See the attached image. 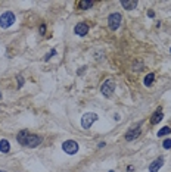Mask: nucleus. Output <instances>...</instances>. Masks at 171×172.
Returning <instances> with one entry per match:
<instances>
[{"mask_svg":"<svg viewBox=\"0 0 171 172\" xmlns=\"http://www.w3.org/2000/svg\"><path fill=\"white\" fill-rule=\"evenodd\" d=\"M15 22V15L13 12H5L0 16V27L2 28H9Z\"/></svg>","mask_w":171,"mask_h":172,"instance_id":"obj_4","label":"nucleus"},{"mask_svg":"<svg viewBox=\"0 0 171 172\" xmlns=\"http://www.w3.org/2000/svg\"><path fill=\"white\" fill-rule=\"evenodd\" d=\"M0 172H5V171H0Z\"/></svg>","mask_w":171,"mask_h":172,"instance_id":"obj_22","label":"nucleus"},{"mask_svg":"<svg viewBox=\"0 0 171 172\" xmlns=\"http://www.w3.org/2000/svg\"><path fill=\"white\" fill-rule=\"evenodd\" d=\"M0 99H2V93H0Z\"/></svg>","mask_w":171,"mask_h":172,"instance_id":"obj_21","label":"nucleus"},{"mask_svg":"<svg viewBox=\"0 0 171 172\" xmlns=\"http://www.w3.org/2000/svg\"><path fill=\"white\" fill-rule=\"evenodd\" d=\"M140 133H142V128H140V125H137V127H134V128L128 129L127 134H126V140L127 141H133V140H136L139 135H140Z\"/></svg>","mask_w":171,"mask_h":172,"instance_id":"obj_7","label":"nucleus"},{"mask_svg":"<svg viewBox=\"0 0 171 172\" xmlns=\"http://www.w3.org/2000/svg\"><path fill=\"white\" fill-rule=\"evenodd\" d=\"M170 52H171V50H170Z\"/></svg>","mask_w":171,"mask_h":172,"instance_id":"obj_23","label":"nucleus"},{"mask_svg":"<svg viewBox=\"0 0 171 172\" xmlns=\"http://www.w3.org/2000/svg\"><path fill=\"white\" fill-rule=\"evenodd\" d=\"M41 141H43V138H41L40 135H37V134H29L27 129H24V131H21V133L18 134V143L25 146V147L34 149V147H37V146H40Z\"/></svg>","mask_w":171,"mask_h":172,"instance_id":"obj_1","label":"nucleus"},{"mask_svg":"<svg viewBox=\"0 0 171 172\" xmlns=\"http://www.w3.org/2000/svg\"><path fill=\"white\" fill-rule=\"evenodd\" d=\"M93 5H94V2H92V0H81V2H78V8L81 10L90 9Z\"/></svg>","mask_w":171,"mask_h":172,"instance_id":"obj_12","label":"nucleus"},{"mask_svg":"<svg viewBox=\"0 0 171 172\" xmlns=\"http://www.w3.org/2000/svg\"><path fill=\"white\" fill-rule=\"evenodd\" d=\"M164 165V158H158L157 160H153L149 166V172H158L161 169V166Z\"/></svg>","mask_w":171,"mask_h":172,"instance_id":"obj_9","label":"nucleus"},{"mask_svg":"<svg viewBox=\"0 0 171 172\" xmlns=\"http://www.w3.org/2000/svg\"><path fill=\"white\" fill-rule=\"evenodd\" d=\"M153 80H155V75H153V74H147L146 76H145V80H143V84H145V86L146 87H151L152 84H153Z\"/></svg>","mask_w":171,"mask_h":172,"instance_id":"obj_14","label":"nucleus"},{"mask_svg":"<svg viewBox=\"0 0 171 172\" xmlns=\"http://www.w3.org/2000/svg\"><path fill=\"white\" fill-rule=\"evenodd\" d=\"M162 118H164V115H162V112H161V107H158L157 112H155V113L152 115V118H151V124H152V125L159 124V122L162 121Z\"/></svg>","mask_w":171,"mask_h":172,"instance_id":"obj_10","label":"nucleus"},{"mask_svg":"<svg viewBox=\"0 0 171 172\" xmlns=\"http://www.w3.org/2000/svg\"><path fill=\"white\" fill-rule=\"evenodd\" d=\"M55 55H56V50H55V49H53V50H52V52H50V53H47V55H46V56H44V60H46V62H47V60H49L50 57H52V56H55Z\"/></svg>","mask_w":171,"mask_h":172,"instance_id":"obj_17","label":"nucleus"},{"mask_svg":"<svg viewBox=\"0 0 171 172\" xmlns=\"http://www.w3.org/2000/svg\"><path fill=\"white\" fill-rule=\"evenodd\" d=\"M44 33H46V25L41 24L40 25V34H44Z\"/></svg>","mask_w":171,"mask_h":172,"instance_id":"obj_19","label":"nucleus"},{"mask_svg":"<svg viewBox=\"0 0 171 172\" xmlns=\"http://www.w3.org/2000/svg\"><path fill=\"white\" fill-rule=\"evenodd\" d=\"M121 22H122L121 13H112V15H109V18H108V25H109V28L112 29V31L120 28Z\"/></svg>","mask_w":171,"mask_h":172,"instance_id":"obj_5","label":"nucleus"},{"mask_svg":"<svg viewBox=\"0 0 171 172\" xmlns=\"http://www.w3.org/2000/svg\"><path fill=\"white\" fill-rule=\"evenodd\" d=\"M147 16H149V18H153V16H155V13H153V12H147Z\"/></svg>","mask_w":171,"mask_h":172,"instance_id":"obj_20","label":"nucleus"},{"mask_svg":"<svg viewBox=\"0 0 171 172\" xmlns=\"http://www.w3.org/2000/svg\"><path fill=\"white\" fill-rule=\"evenodd\" d=\"M121 6L126 10H133L137 6V2L136 0H130V2L128 0H121Z\"/></svg>","mask_w":171,"mask_h":172,"instance_id":"obj_11","label":"nucleus"},{"mask_svg":"<svg viewBox=\"0 0 171 172\" xmlns=\"http://www.w3.org/2000/svg\"><path fill=\"white\" fill-rule=\"evenodd\" d=\"M22 86H24V78L18 76V87H22Z\"/></svg>","mask_w":171,"mask_h":172,"instance_id":"obj_18","label":"nucleus"},{"mask_svg":"<svg viewBox=\"0 0 171 172\" xmlns=\"http://www.w3.org/2000/svg\"><path fill=\"white\" fill-rule=\"evenodd\" d=\"M100 91H102V94L105 97H111L114 94V91H115V82H114V80H111V78L105 80V82L100 87Z\"/></svg>","mask_w":171,"mask_h":172,"instance_id":"obj_2","label":"nucleus"},{"mask_svg":"<svg viewBox=\"0 0 171 172\" xmlns=\"http://www.w3.org/2000/svg\"><path fill=\"white\" fill-rule=\"evenodd\" d=\"M162 147L167 149V150H168V149H171V140H170V138L164 140V143H162Z\"/></svg>","mask_w":171,"mask_h":172,"instance_id":"obj_16","label":"nucleus"},{"mask_svg":"<svg viewBox=\"0 0 171 172\" xmlns=\"http://www.w3.org/2000/svg\"><path fill=\"white\" fill-rule=\"evenodd\" d=\"M62 150L67 154H75L78 152V143L74 141V140H67V141L62 143Z\"/></svg>","mask_w":171,"mask_h":172,"instance_id":"obj_6","label":"nucleus"},{"mask_svg":"<svg viewBox=\"0 0 171 172\" xmlns=\"http://www.w3.org/2000/svg\"><path fill=\"white\" fill-rule=\"evenodd\" d=\"M9 150H10L9 141L8 140H0V152L6 154V153H9Z\"/></svg>","mask_w":171,"mask_h":172,"instance_id":"obj_13","label":"nucleus"},{"mask_svg":"<svg viewBox=\"0 0 171 172\" xmlns=\"http://www.w3.org/2000/svg\"><path fill=\"white\" fill-rule=\"evenodd\" d=\"M74 33L77 34L78 37H84L88 33V25L86 22H78L75 25V28H74Z\"/></svg>","mask_w":171,"mask_h":172,"instance_id":"obj_8","label":"nucleus"},{"mask_svg":"<svg viewBox=\"0 0 171 172\" xmlns=\"http://www.w3.org/2000/svg\"><path fill=\"white\" fill-rule=\"evenodd\" d=\"M171 133V128L170 127H164V128H161L159 131H158V137H164V135H170Z\"/></svg>","mask_w":171,"mask_h":172,"instance_id":"obj_15","label":"nucleus"},{"mask_svg":"<svg viewBox=\"0 0 171 172\" xmlns=\"http://www.w3.org/2000/svg\"><path fill=\"white\" fill-rule=\"evenodd\" d=\"M98 121V115L93 113V112H88V113H84L83 118H81V127L84 129H88L94 122Z\"/></svg>","mask_w":171,"mask_h":172,"instance_id":"obj_3","label":"nucleus"}]
</instances>
